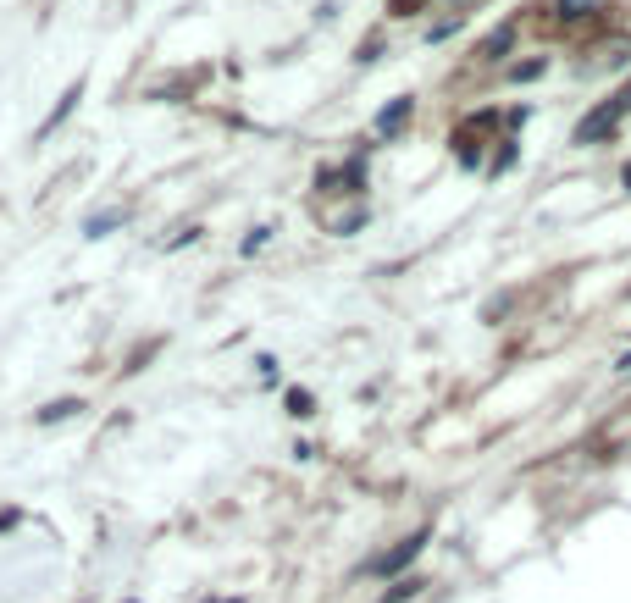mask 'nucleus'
Listing matches in <instances>:
<instances>
[{"instance_id": "f257e3e1", "label": "nucleus", "mask_w": 631, "mask_h": 603, "mask_svg": "<svg viewBox=\"0 0 631 603\" xmlns=\"http://www.w3.org/2000/svg\"><path fill=\"white\" fill-rule=\"evenodd\" d=\"M626 111H631V89H620V95H609L604 106H598L593 117H587L582 128H576V144H593V139H604V133L615 128L620 117H626Z\"/></svg>"}, {"instance_id": "7ed1b4c3", "label": "nucleus", "mask_w": 631, "mask_h": 603, "mask_svg": "<svg viewBox=\"0 0 631 603\" xmlns=\"http://www.w3.org/2000/svg\"><path fill=\"white\" fill-rule=\"evenodd\" d=\"M593 6H598V0H560L565 17H582V12H593Z\"/></svg>"}, {"instance_id": "f03ea898", "label": "nucleus", "mask_w": 631, "mask_h": 603, "mask_svg": "<svg viewBox=\"0 0 631 603\" xmlns=\"http://www.w3.org/2000/svg\"><path fill=\"white\" fill-rule=\"evenodd\" d=\"M421 543H427V537H410V543H399V554H388V559H377V570L382 576H393V570H405L410 559L421 554Z\"/></svg>"}]
</instances>
